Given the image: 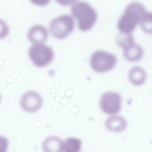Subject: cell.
<instances>
[{
  "label": "cell",
  "instance_id": "obj_7",
  "mask_svg": "<svg viewBox=\"0 0 152 152\" xmlns=\"http://www.w3.org/2000/svg\"><path fill=\"white\" fill-rule=\"evenodd\" d=\"M42 104L40 95L34 91L27 92L22 96L20 105L22 109L29 112H35L39 110Z\"/></svg>",
  "mask_w": 152,
  "mask_h": 152
},
{
  "label": "cell",
  "instance_id": "obj_9",
  "mask_svg": "<svg viewBox=\"0 0 152 152\" xmlns=\"http://www.w3.org/2000/svg\"><path fill=\"white\" fill-rule=\"evenodd\" d=\"M106 128L109 131L119 132L124 130L127 126V122L123 117L114 115L108 117L105 123Z\"/></svg>",
  "mask_w": 152,
  "mask_h": 152
},
{
  "label": "cell",
  "instance_id": "obj_4",
  "mask_svg": "<svg viewBox=\"0 0 152 152\" xmlns=\"http://www.w3.org/2000/svg\"><path fill=\"white\" fill-rule=\"evenodd\" d=\"M28 53L33 63L38 67L47 65L51 61L53 56L52 49L42 43L32 45L29 48Z\"/></svg>",
  "mask_w": 152,
  "mask_h": 152
},
{
  "label": "cell",
  "instance_id": "obj_2",
  "mask_svg": "<svg viewBox=\"0 0 152 152\" xmlns=\"http://www.w3.org/2000/svg\"><path fill=\"white\" fill-rule=\"evenodd\" d=\"M71 11L77 20L78 28L82 31L89 30L96 20L97 15L95 11L86 2L78 1L74 3L72 6Z\"/></svg>",
  "mask_w": 152,
  "mask_h": 152
},
{
  "label": "cell",
  "instance_id": "obj_14",
  "mask_svg": "<svg viewBox=\"0 0 152 152\" xmlns=\"http://www.w3.org/2000/svg\"><path fill=\"white\" fill-rule=\"evenodd\" d=\"M116 40L118 44L123 49L134 43L133 37L131 33L121 32L117 36Z\"/></svg>",
  "mask_w": 152,
  "mask_h": 152
},
{
  "label": "cell",
  "instance_id": "obj_12",
  "mask_svg": "<svg viewBox=\"0 0 152 152\" xmlns=\"http://www.w3.org/2000/svg\"><path fill=\"white\" fill-rule=\"evenodd\" d=\"M128 77L130 82L135 86H140L144 83L146 78L145 70L139 66H135L130 70Z\"/></svg>",
  "mask_w": 152,
  "mask_h": 152
},
{
  "label": "cell",
  "instance_id": "obj_1",
  "mask_svg": "<svg viewBox=\"0 0 152 152\" xmlns=\"http://www.w3.org/2000/svg\"><path fill=\"white\" fill-rule=\"evenodd\" d=\"M147 12L140 3L133 2L129 4L118 22V27L121 32L131 33Z\"/></svg>",
  "mask_w": 152,
  "mask_h": 152
},
{
  "label": "cell",
  "instance_id": "obj_13",
  "mask_svg": "<svg viewBox=\"0 0 152 152\" xmlns=\"http://www.w3.org/2000/svg\"><path fill=\"white\" fill-rule=\"evenodd\" d=\"M81 141L78 138L69 137L66 138L63 144L64 152H79L81 148Z\"/></svg>",
  "mask_w": 152,
  "mask_h": 152
},
{
  "label": "cell",
  "instance_id": "obj_10",
  "mask_svg": "<svg viewBox=\"0 0 152 152\" xmlns=\"http://www.w3.org/2000/svg\"><path fill=\"white\" fill-rule=\"evenodd\" d=\"M63 142L59 137L52 136L46 138L42 143L44 152H62Z\"/></svg>",
  "mask_w": 152,
  "mask_h": 152
},
{
  "label": "cell",
  "instance_id": "obj_8",
  "mask_svg": "<svg viewBox=\"0 0 152 152\" xmlns=\"http://www.w3.org/2000/svg\"><path fill=\"white\" fill-rule=\"evenodd\" d=\"M48 35V32L46 28L39 24L31 26L27 33L28 39L33 44L42 43L46 39Z\"/></svg>",
  "mask_w": 152,
  "mask_h": 152
},
{
  "label": "cell",
  "instance_id": "obj_6",
  "mask_svg": "<svg viewBox=\"0 0 152 152\" xmlns=\"http://www.w3.org/2000/svg\"><path fill=\"white\" fill-rule=\"evenodd\" d=\"M121 101V96L118 93L107 92L102 96L100 100V105L104 113L109 115L114 114L120 111Z\"/></svg>",
  "mask_w": 152,
  "mask_h": 152
},
{
  "label": "cell",
  "instance_id": "obj_3",
  "mask_svg": "<svg viewBox=\"0 0 152 152\" xmlns=\"http://www.w3.org/2000/svg\"><path fill=\"white\" fill-rule=\"evenodd\" d=\"M74 23L72 17L68 15H62L52 19L49 23V29L51 34L58 39L66 37L73 30Z\"/></svg>",
  "mask_w": 152,
  "mask_h": 152
},
{
  "label": "cell",
  "instance_id": "obj_11",
  "mask_svg": "<svg viewBox=\"0 0 152 152\" xmlns=\"http://www.w3.org/2000/svg\"><path fill=\"white\" fill-rule=\"evenodd\" d=\"M124 55L127 60L135 62L141 58L143 50L139 45L134 43L124 49Z\"/></svg>",
  "mask_w": 152,
  "mask_h": 152
},
{
  "label": "cell",
  "instance_id": "obj_15",
  "mask_svg": "<svg viewBox=\"0 0 152 152\" xmlns=\"http://www.w3.org/2000/svg\"><path fill=\"white\" fill-rule=\"evenodd\" d=\"M140 23L144 31L147 33L152 34V13L147 12Z\"/></svg>",
  "mask_w": 152,
  "mask_h": 152
},
{
  "label": "cell",
  "instance_id": "obj_5",
  "mask_svg": "<svg viewBox=\"0 0 152 152\" xmlns=\"http://www.w3.org/2000/svg\"><path fill=\"white\" fill-rule=\"evenodd\" d=\"M116 58L113 54L102 50L94 53L90 58V64L95 71L103 72L112 69L116 63Z\"/></svg>",
  "mask_w": 152,
  "mask_h": 152
}]
</instances>
